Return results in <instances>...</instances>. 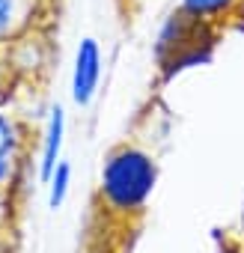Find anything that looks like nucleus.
<instances>
[{"label":"nucleus","mask_w":244,"mask_h":253,"mask_svg":"<svg viewBox=\"0 0 244 253\" xmlns=\"http://www.w3.org/2000/svg\"><path fill=\"white\" fill-rule=\"evenodd\" d=\"M15 78H18V75H15V63L9 60V51H0V104L12 95Z\"/></svg>","instance_id":"obj_5"},{"label":"nucleus","mask_w":244,"mask_h":253,"mask_svg":"<svg viewBox=\"0 0 244 253\" xmlns=\"http://www.w3.org/2000/svg\"><path fill=\"white\" fill-rule=\"evenodd\" d=\"M21 149H24V134L15 116H9L0 107V197H6L18 167H21Z\"/></svg>","instance_id":"obj_3"},{"label":"nucleus","mask_w":244,"mask_h":253,"mask_svg":"<svg viewBox=\"0 0 244 253\" xmlns=\"http://www.w3.org/2000/svg\"><path fill=\"white\" fill-rule=\"evenodd\" d=\"M39 15V0H0V51L24 39Z\"/></svg>","instance_id":"obj_4"},{"label":"nucleus","mask_w":244,"mask_h":253,"mask_svg":"<svg viewBox=\"0 0 244 253\" xmlns=\"http://www.w3.org/2000/svg\"><path fill=\"white\" fill-rule=\"evenodd\" d=\"M155 176H158L155 161L143 149L128 146V143L110 149L101 167V179H98L101 209L119 217L140 214L155 188Z\"/></svg>","instance_id":"obj_2"},{"label":"nucleus","mask_w":244,"mask_h":253,"mask_svg":"<svg viewBox=\"0 0 244 253\" xmlns=\"http://www.w3.org/2000/svg\"><path fill=\"white\" fill-rule=\"evenodd\" d=\"M235 33H244V0H182L161 33L158 63L173 75L208 60Z\"/></svg>","instance_id":"obj_1"}]
</instances>
